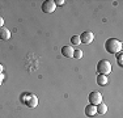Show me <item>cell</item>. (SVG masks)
Here are the masks:
<instances>
[{
	"instance_id": "cell-1",
	"label": "cell",
	"mask_w": 123,
	"mask_h": 118,
	"mask_svg": "<svg viewBox=\"0 0 123 118\" xmlns=\"http://www.w3.org/2000/svg\"><path fill=\"white\" fill-rule=\"evenodd\" d=\"M105 49H106L107 52L115 55V54H118V52H121L122 42L119 39H115V38H109V39L105 42Z\"/></svg>"
},
{
	"instance_id": "cell-2",
	"label": "cell",
	"mask_w": 123,
	"mask_h": 118,
	"mask_svg": "<svg viewBox=\"0 0 123 118\" xmlns=\"http://www.w3.org/2000/svg\"><path fill=\"white\" fill-rule=\"evenodd\" d=\"M97 72H98V75L107 76L111 72V63H110L109 60H106V59L99 60L98 64H97Z\"/></svg>"
},
{
	"instance_id": "cell-3",
	"label": "cell",
	"mask_w": 123,
	"mask_h": 118,
	"mask_svg": "<svg viewBox=\"0 0 123 118\" xmlns=\"http://www.w3.org/2000/svg\"><path fill=\"white\" fill-rule=\"evenodd\" d=\"M89 102L92 105L97 106L98 104H101L102 102V94L97 92V91H93V92L89 93Z\"/></svg>"
},
{
	"instance_id": "cell-4",
	"label": "cell",
	"mask_w": 123,
	"mask_h": 118,
	"mask_svg": "<svg viewBox=\"0 0 123 118\" xmlns=\"http://www.w3.org/2000/svg\"><path fill=\"white\" fill-rule=\"evenodd\" d=\"M80 41L84 45H90V43L94 41V34H93L92 32H84V33H81V35H80Z\"/></svg>"
},
{
	"instance_id": "cell-5",
	"label": "cell",
	"mask_w": 123,
	"mask_h": 118,
	"mask_svg": "<svg viewBox=\"0 0 123 118\" xmlns=\"http://www.w3.org/2000/svg\"><path fill=\"white\" fill-rule=\"evenodd\" d=\"M55 8H56V5H55V3L52 0H46L42 4V11L45 13H52L55 11Z\"/></svg>"
},
{
	"instance_id": "cell-6",
	"label": "cell",
	"mask_w": 123,
	"mask_h": 118,
	"mask_svg": "<svg viewBox=\"0 0 123 118\" xmlns=\"http://www.w3.org/2000/svg\"><path fill=\"white\" fill-rule=\"evenodd\" d=\"M24 102L29 106V108L33 109L38 105V98H37V96H34V94H28V97L24 98Z\"/></svg>"
},
{
	"instance_id": "cell-7",
	"label": "cell",
	"mask_w": 123,
	"mask_h": 118,
	"mask_svg": "<svg viewBox=\"0 0 123 118\" xmlns=\"http://www.w3.org/2000/svg\"><path fill=\"white\" fill-rule=\"evenodd\" d=\"M84 111H85V116H86V117H94L96 114H97V108H96L94 105L89 104L88 106H85Z\"/></svg>"
},
{
	"instance_id": "cell-8",
	"label": "cell",
	"mask_w": 123,
	"mask_h": 118,
	"mask_svg": "<svg viewBox=\"0 0 123 118\" xmlns=\"http://www.w3.org/2000/svg\"><path fill=\"white\" fill-rule=\"evenodd\" d=\"M74 47L72 46H64L62 49V54L64 55L66 58H74Z\"/></svg>"
},
{
	"instance_id": "cell-9",
	"label": "cell",
	"mask_w": 123,
	"mask_h": 118,
	"mask_svg": "<svg viewBox=\"0 0 123 118\" xmlns=\"http://www.w3.org/2000/svg\"><path fill=\"white\" fill-rule=\"evenodd\" d=\"M11 38V32H9V29H7V28H0V39H4V41H8Z\"/></svg>"
},
{
	"instance_id": "cell-10",
	"label": "cell",
	"mask_w": 123,
	"mask_h": 118,
	"mask_svg": "<svg viewBox=\"0 0 123 118\" xmlns=\"http://www.w3.org/2000/svg\"><path fill=\"white\" fill-rule=\"evenodd\" d=\"M96 108H97V114H101V116H104V114L107 111V106H106V104H105V102L98 104Z\"/></svg>"
},
{
	"instance_id": "cell-11",
	"label": "cell",
	"mask_w": 123,
	"mask_h": 118,
	"mask_svg": "<svg viewBox=\"0 0 123 118\" xmlns=\"http://www.w3.org/2000/svg\"><path fill=\"white\" fill-rule=\"evenodd\" d=\"M107 81H109L107 76H105V75H98L97 76V84L101 85V87H105V85L107 84Z\"/></svg>"
},
{
	"instance_id": "cell-12",
	"label": "cell",
	"mask_w": 123,
	"mask_h": 118,
	"mask_svg": "<svg viewBox=\"0 0 123 118\" xmlns=\"http://www.w3.org/2000/svg\"><path fill=\"white\" fill-rule=\"evenodd\" d=\"M71 42H72V45H80V43H81L80 35H74V37L71 38Z\"/></svg>"
},
{
	"instance_id": "cell-13",
	"label": "cell",
	"mask_w": 123,
	"mask_h": 118,
	"mask_svg": "<svg viewBox=\"0 0 123 118\" xmlns=\"http://www.w3.org/2000/svg\"><path fill=\"white\" fill-rule=\"evenodd\" d=\"M74 58H76V59H81L83 58V51H81V50H75L74 51Z\"/></svg>"
},
{
	"instance_id": "cell-14",
	"label": "cell",
	"mask_w": 123,
	"mask_h": 118,
	"mask_svg": "<svg viewBox=\"0 0 123 118\" xmlns=\"http://www.w3.org/2000/svg\"><path fill=\"white\" fill-rule=\"evenodd\" d=\"M122 55H123L122 52H119V54H118V64H119L121 67L123 66V63H122Z\"/></svg>"
},
{
	"instance_id": "cell-15",
	"label": "cell",
	"mask_w": 123,
	"mask_h": 118,
	"mask_svg": "<svg viewBox=\"0 0 123 118\" xmlns=\"http://www.w3.org/2000/svg\"><path fill=\"white\" fill-rule=\"evenodd\" d=\"M55 5H63V4H66V1L64 0H55Z\"/></svg>"
},
{
	"instance_id": "cell-16",
	"label": "cell",
	"mask_w": 123,
	"mask_h": 118,
	"mask_svg": "<svg viewBox=\"0 0 123 118\" xmlns=\"http://www.w3.org/2000/svg\"><path fill=\"white\" fill-rule=\"evenodd\" d=\"M3 26H4V19L0 17V28H3Z\"/></svg>"
},
{
	"instance_id": "cell-17",
	"label": "cell",
	"mask_w": 123,
	"mask_h": 118,
	"mask_svg": "<svg viewBox=\"0 0 123 118\" xmlns=\"http://www.w3.org/2000/svg\"><path fill=\"white\" fill-rule=\"evenodd\" d=\"M3 79H4V75H3V73H0V81H3Z\"/></svg>"
},
{
	"instance_id": "cell-18",
	"label": "cell",
	"mask_w": 123,
	"mask_h": 118,
	"mask_svg": "<svg viewBox=\"0 0 123 118\" xmlns=\"http://www.w3.org/2000/svg\"><path fill=\"white\" fill-rule=\"evenodd\" d=\"M1 71H3V64H0V73H1Z\"/></svg>"
},
{
	"instance_id": "cell-19",
	"label": "cell",
	"mask_w": 123,
	"mask_h": 118,
	"mask_svg": "<svg viewBox=\"0 0 123 118\" xmlns=\"http://www.w3.org/2000/svg\"><path fill=\"white\" fill-rule=\"evenodd\" d=\"M0 84H1V81H0Z\"/></svg>"
}]
</instances>
